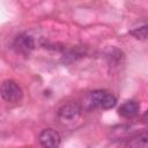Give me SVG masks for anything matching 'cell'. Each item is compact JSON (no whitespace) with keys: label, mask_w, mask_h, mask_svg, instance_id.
<instances>
[{"label":"cell","mask_w":148,"mask_h":148,"mask_svg":"<svg viewBox=\"0 0 148 148\" xmlns=\"http://www.w3.org/2000/svg\"><path fill=\"white\" fill-rule=\"evenodd\" d=\"M38 141L43 148H59L61 143V136L56 130L46 128L39 133Z\"/></svg>","instance_id":"cell-3"},{"label":"cell","mask_w":148,"mask_h":148,"mask_svg":"<svg viewBox=\"0 0 148 148\" xmlns=\"http://www.w3.org/2000/svg\"><path fill=\"white\" fill-rule=\"evenodd\" d=\"M14 47L22 53H29L30 51H32L36 47V40L34 38V36H31L28 32H24L20 36H17V38L14 42Z\"/></svg>","instance_id":"cell-4"},{"label":"cell","mask_w":148,"mask_h":148,"mask_svg":"<svg viewBox=\"0 0 148 148\" xmlns=\"http://www.w3.org/2000/svg\"><path fill=\"white\" fill-rule=\"evenodd\" d=\"M88 109H112L117 104V98L114 95L106 90H94L89 92L87 97Z\"/></svg>","instance_id":"cell-1"},{"label":"cell","mask_w":148,"mask_h":148,"mask_svg":"<svg viewBox=\"0 0 148 148\" xmlns=\"http://www.w3.org/2000/svg\"><path fill=\"white\" fill-rule=\"evenodd\" d=\"M125 148H148V132L138 133L127 139Z\"/></svg>","instance_id":"cell-7"},{"label":"cell","mask_w":148,"mask_h":148,"mask_svg":"<svg viewBox=\"0 0 148 148\" xmlns=\"http://www.w3.org/2000/svg\"><path fill=\"white\" fill-rule=\"evenodd\" d=\"M80 112H81V108L79 106V104L71 102V103L64 104L58 110V116H59V118H61L64 120L72 121V120H75L80 116Z\"/></svg>","instance_id":"cell-5"},{"label":"cell","mask_w":148,"mask_h":148,"mask_svg":"<svg viewBox=\"0 0 148 148\" xmlns=\"http://www.w3.org/2000/svg\"><path fill=\"white\" fill-rule=\"evenodd\" d=\"M130 35H132L136 39H145V38H147L148 37V23L130 30Z\"/></svg>","instance_id":"cell-8"},{"label":"cell","mask_w":148,"mask_h":148,"mask_svg":"<svg viewBox=\"0 0 148 148\" xmlns=\"http://www.w3.org/2000/svg\"><path fill=\"white\" fill-rule=\"evenodd\" d=\"M1 96L5 101L9 103H16L22 98L23 92L21 87L15 81L5 80L1 84Z\"/></svg>","instance_id":"cell-2"},{"label":"cell","mask_w":148,"mask_h":148,"mask_svg":"<svg viewBox=\"0 0 148 148\" xmlns=\"http://www.w3.org/2000/svg\"><path fill=\"white\" fill-rule=\"evenodd\" d=\"M139 110H140V105H139L138 102H135V101H127V102L123 103L119 106L118 113L123 118L131 119V118H134V117H136L139 114Z\"/></svg>","instance_id":"cell-6"}]
</instances>
